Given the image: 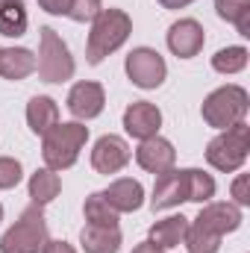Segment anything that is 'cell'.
I'll use <instances>...</instances> for the list:
<instances>
[{
    "label": "cell",
    "mask_w": 250,
    "mask_h": 253,
    "mask_svg": "<svg viewBox=\"0 0 250 253\" xmlns=\"http://www.w3.org/2000/svg\"><path fill=\"white\" fill-rule=\"evenodd\" d=\"M83 212H85V221L94 224V227H118V212L109 206V200L103 197V191L88 194Z\"/></svg>",
    "instance_id": "cell-22"
},
{
    "label": "cell",
    "mask_w": 250,
    "mask_h": 253,
    "mask_svg": "<svg viewBox=\"0 0 250 253\" xmlns=\"http://www.w3.org/2000/svg\"><path fill=\"white\" fill-rule=\"evenodd\" d=\"M74 56L62 42V36L53 27H42L39 30V59L36 71L44 83H65L74 77Z\"/></svg>",
    "instance_id": "cell-5"
},
{
    "label": "cell",
    "mask_w": 250,
    "mask_h": 253,
    "mask_svg": "<svg viewBox=\"0 0 250 253\" xmlns=\"http://www.w3.org/2000/svg\"><path fill=\"white\" fill-rule=\"evenodd\" d=\"M30 197H33V203L36 206H47L53 197H59V191H62V180H59V174L56 171H50V168H39L33 177H30Z\"/></svg>",
    "instance_id": "cell-21"
},
{
    "label": "cell",
    "mask_w": 250,
    "mask_h": 253,
    "mask_svg": "<svg viewBox=\"0 0 250 253\" xmlns=\"http://www.w3.org/2000/svg\"><path fill=\"white\" fill-rule=\"evenodd\" d=\"M248 150H250V126L248 121H239L230 129H221V135H215L206 144V162L221 174H233L248 162Z\"/></svg>",
    "instance_id": "cell-3"
},
{
    "label": "cell",
    "mask_w": 250,
    "mask_h": 253,
    "mask_svg": "<svg viewBox=\"0 0 250 253\" xmlns=\"http://www.w3.org/2000/svg\"><path fill=\"white\" fill-rule=\"evenodd\" d=\"M106 106V91L100 83H91V80H83L77 83L71 91H68V112L77 118V121H91L103 112Z\"/></svg>",
    "instance_id": "cell-9"
},
{
    "label": "cell",
    "mask_w": 250,
    "mask_h": 253,
    "mask_svg": "<svg viewBox=\"0 0 250 253\" xmlns=\"http://www.w3.org/2000/svg\"><path fill=\"white\" fill-rule=\"evenodd\" d=\"M42 253H77V251H74L68 242H50V239H47V245H44Z\"/></svg>",
    "instance_id": "cell-31"
},
{
    "label": "cell",
    "mask_w": 250,
    "mask_h": 253,
    "mask_svg": "<svg viewBox=\"0 0 250 253\" xmlns=\"http://www.w3.org/2000/svg\"><path fill=\"white\" fill-rule=\"evenodd\" d=\"M159 126H162V112H159V106H153L147 100H135V103H129L124 109L126 135H132L138 141L159 135Z\"/></svg>",
    "instance_id": "cell-13"
},
{
    "label": "cell",
    "mask_w": 250,
    "mask_h": 253,
    "mask_svg": "<svg viewBox=\"0 0 250 253\" xmlns=\"http://www.w3.org/2000/svg\"><path fill=\"white\" fill-rule=\"evenodd\" d=\"M100 9H103L100 0H71V6H68V18L77 21V24H91V21L97 18Z\"/></svg>",
    "instance_id": "cell-26"
},
{
    "label": "cell",
    "mask_w": 250,
    "mask_h": 253,
    "mask_svg": "<svg viewBox=\"0 0 250 253\" xmlns=\"http://www.w3.org/2000/svg\"><path fill=\"white\" fill-rule=\"evenodd\" d=\"M135 162H138L144 171H150V174H165V171L174 168V162H177V150H174V144H171L168 138L153 135V138H144V141L138 144V150H135Z\"/></svg>",
    "instance_id": "cell-14"
},
{
    "label": "cell",
    "mask_w": 250,
    "mask_h": 253,
    "mask_svg": "<svg viewBox=\"0 0 250 253\" xmlns=\"http://www.w3.org/2000/svg\"><path fill=\"white\" fill-rule=\"evenodd\" d=\"M85 253H118L121 251V230L118 227H94L85 224L80 233Z\"/></svg>",
    "instance_id": "cell-19"
},
{
    "label": "cell",
    "mask_w": 250,
    "mask_h": 253,
    "mask_svg": "<svg viewBox=\"0 0 250 253\" xmlns=\"http://www.w3.org/2000/svg\"><path fill=\"white\" fill-rule=\"evenodd\" d=\"M215 9H218V18L236 24V18L250 9V0H215Z\"/></svg>",
    "instance_id": "cell-28"
},
{
    "label": "cell",
    "mask_w": 250,
    "mask_h": 253,
    "mask_svg": "<svg viewBox=\"0 0 250 253\" xmlns=\"http://www.w3.org/2000/svg\"><path fill=\"white\" fill-rule=\"evenodd\" d=\"M242 206H236V203H206L203 209H200V215L194 218V224H200L203 230H209V233H215V236H227V233H236L239 227H242Z\"/></svg>",
    "instance_id": "cell-12"
},
{
    "label": "cell",
    "mask_w": 250,
    "mask_h": 253,
    "mask_svg": "<svg viewBox=\"0 0 250 253\" xmlns=\"http://www.w3.org/2000/svg\"><path fill=\"white\" fill-rule=\"evenodd\" d=\"M27 124H30V129L36 135H44L50 126H56L59 124V106H56V100L47 97V94L30 97V103H27Z\"/></svg>",
    "instance_id": "cell-18"
},
{
    "label": "cell",
    "mask_w": 250,
    "mask_h": 253,
    "mask_svg": "<svg viewBox=\"0 0 250 253\" xmlns=\"http://www.w3.org/2000/svg\"><path fill=\"white\" fill-rule=\"evenodd\" d=\"M206 44V33L194 18H180L177 24H171L168 30V50L180 59H191L203 50Z\"/></svg>",
    "instance_id": "cell-10"
},
{
    "label": "cell",
    "mask_w": 250,
    "mask_h": 253,
    "mask_svg": "<svg viewBox=\"0 0 250 253\" xmlns=\"http://www.w3.org/2000/svg\"><path fill=\"white\" fill-rule=\"evenodd\" d=\"M248 47H242V44H236V47H221L215 56H212V68L218 71V74H239V71H245L248 68Z\"/></svg>",
    "instance_id": "cell-24"
},
{
    "label": "cell",
    "mask_w": 250,
    "mask_h": 253,
    "mask_svg": "<svg viewBox=\"0 0 250 253\" xmlns=\"http://www.w3.org/2000/svg\"><path fill=\"white\" fill-rule=\"evenodd\" d=\"M39 6H42L44 12H50V15H68L71 0H39Z\"/></svg>",
    "instance_id": "cell-30"
},
{
    "label": "cell",
    "mask_w": 250,
    "mask_h": 253,
    "mask_svg": "<svg viewBox=\"0 0 250 253\" xmlns=\"http://www.w3.org/2000/svg\"><path fill=\"white\" fill-rule=\"evenodd\" d=\"M233 197H236V206H248V203H250L248 174H239V177L233 180Z\"/></svg>",
    "instance_id": "cell-29"
},
{
    "label": "cell",
    "mask_w": 250,
    "mask_h": 253,
    "mask_svg": "<svg viewBox=\"0 0 250 253\" xmlns=\"http://www.w3.org/2000/svg\"><path fill=\"white\" fill-rule=\"evenodd\" d=\"M132 253H165V251H159L156 245H150V242H141V245H135L132 248Z\"/></svg>",
    "instance_id": "cell-33"
},
{
    "label": "cell",
    "mask_w": 250,
    "mask_h": 253,
    "mask_svg": "<svg viewBox=\"0 0 250 253\" xmlns=\"http://www.w3.org/2000/svg\"><path fill=\"white\" fill-rule=\"evenodd\" d=\"M0 221H3V203H0Z\"/></svg>",
    "instance_id": "cell-35"
},
{
    "label": "cell",
    "mask_w": 250,
    "mask_h": 253,
    "mask_svg": "<svg viewBox=\"0 0 250 253\" xmlns=\"http://www.w3.org/2000/svg\"><path fill=\"white\" fill-rule=\"evenodd\" d=\"M186 186L191 203H209L215 197V180L200 168H186Z\"/></svg>",
    "instance_id": "cell-23"
},
{
    "label": "cell",
    "mask_w": 250,
    "mask_h": 253,
    "mask_svg": "<svg viewBox=\"0 0 250 253\" xmlns=\"http://www.w3.org/2000/svg\"><path fill=\"white\" fill-rule=\"evenodd\" d=\"M132 33V18L124 9H100L91 21V33L85 42V59L88 65H100L109 53H115Z\"/></svg>",
    "instance_id": "cell-1"
},
{
    "label": "cell",
    "mask_w": 250,
    "mask_h": 253,
    "mask_svg": "<svg viewBox=\"0 0 250 253\" xmlns=\"http://www.w3.org/2000/svg\"><path fill=\"white\" fill-rule=\"evenodd\" d=\"M248 91L242 85H221L203 100V121L215 129H230L233 124L245 121L248 115Z\"/></svg>",
    "instance_id": "cell-6"
},
{
    "label": "cell",
    "mask_w": 250,
    "mask_h": 253,
    "mask_svg": "<svg viewBox=\"0 0 250 253\" xmlns=\"http://www.w3.org/2000/svg\"><path fill=\"white\" fill-rule=\"evenodd\" d=\"M47 245V221L42 206H27L21 218L3 233L0 253H42Z\"/></svg>",
    "instance_id": "cell-4"
},
{
    "label": "cell",
    "mask_w": 250,
    "mask_h": 253,
    "mask_svg": "<svg viewBox=\"0 0 250 253\" xmlns=\"http://www.w3.org/2000/svg\"><path fill=\"white\" fill-rule=\"evenodd\" d=\"M27 6L21 0H0V36L6 39H21L27 33Z\"/></svg>",
    "instance_id": "cell-20"
},
{
    "label": "cell",
    "mask_w": 250,
    "mask_h": 253,
    "mask_svg": "<svg viewBox=\"0 0 250 253\" xmlns=\"http://www.w3.org/2000/svg\"><path fill=\"white\" fill-rule=\"evenodd\" d=\"M103 197L109 200V206L121 215V212H135V209H141V203H144V189H141V183L138 180H115L109 189L103 191Z\"/></svg>",
    "instance_id": "cell-16"
},
{
    "label": "cell",
    "mask_w": 250,
    "mask_h": 253,
    "mask_svg": "<svg viewBox=\"0 0 250 253\" xmlns=\"http://www.w3.org/2000/svg\"><path fill=\"white\" fill-rule=\"evenodd\" d=\"M236 30H239L242 36H250V9H248V12H242V15L236 18Z\"/></svg>",
    "instance_id": "cell-32"
},
{
    "label": "cell",
    "mask_w": 250,
    "mask_h": 253,
    "mask_svg": "<svg viewBox=\"0 0 250 253\" xmlns=\"http://www.w3.org/2000/svg\"><path fill=\"white\" fill-rule=\"evenodd\" d=\"M165 9H183V6H188V3H194V0H159Z\"/></svg>",
    "instance_id": "cell-34"
},
{
    "label": "cell",
    "mask_w": 250,
    "mask_h": 253,
    "mask_svg": "<svg viewBox=\"0 0 250 253\" xmlns=\"http://www.w3.org/2000/svg\"><path fill=\"white\" fill-rule=\"evenodd\" d=\"M124 71L132 85L138 88H159L168 77V65L153 47H135L124 62Z\"/></svg>",
    "instance_id": "cell-7"
},
{
    "label": "cell",
    "mask_w": 250,
    "mask_h": 253,
    "mask_svg": "<svg viewBox=\"0 0 250 253\" xmlns=\"http://www.w3.org/2000/svg\"><path fill=\"white\" fill-rule=\"evenodd\" d=\"M183 245H186L188 253H218L221 236L203 230L200 224H188V233H186V239H183Z\"/></svg>",
    "instance_id": "cell-25"
},
{
    "label": "cell",
    "mask_w": 250,
    "mask_h": 253,
    "mask_svg": "<svg viewBox=\"0 0 250 253\" xmlns=\"http://www.w3.org/2000/svg\"><path fill=\"white\" fill-rule=\"evenodd\" d=\"M24 177V168L12 156H0V189H15Z\"/></svg>",
    "instance_id": "cell-27"
},
{
    "label": "cell",
    "mask_w": 250,
    "mask_h": 253,
    "mask_svg": "<svg viewBox=\"0 0 250 253\" xmlns=\"http://www.w3.org/2000/svg\"><path fill=\"white\" fill-rule=\"evenodd\" d=\"M88 141V126L83 121H59L42 135V156L50 171H65L80 159V150Z\"/></svg>",
    "instance_id": "cell-2"
},
{
    "label": "cell",
    "mask_w": 250,
    "mask_h": 253,
    "mask_svg": "<svg viewBox=\"0 0 250 253\" xmlns=\"http://www.w3.org/2000/svg\"><path fill=\"white\" fill-rule=\"evenodd\" d=\"M186 233H188V218H183V215H168V218H162V221H156L150 227L147 242L156 245L159 251H171V248H180L183 245Z\"/></svg>",
    "instance_id": "cell-15"
},
{
    "label": "cell",
    "mask_w": 250,
    "mask_h": 253,
    "mask_svg": "<svg viewBox=\"0 0 250 253\" xmlns=\"http://www.w3.org/2000/svg\"><path fill=\"white\" fill-rule=\"evenodd\" d=\"M188 200V186H186V168L177 171H165V174H156V186H153V197H150V206L153 212H162V209H174L180 203Z\"/></svg>",
    "instance_id": "cell-11"
},
{
    "label": "cell",
    "mask_w": 250,
    "mask_h": 253,
    "mask_svg": "<svg viewBox=\"0 0 250 253\" xmlns=\"http://www.w3.org/2000/svg\"><path fill=\"white\" fill-rule=\"evenodd\" d=\"M36 71V53L27 47H0V77L3 80H27Z\"/></svg>",
    "instance_id": "cell-17"
},
{
    "label": "cell",
    "mask_w": 250,
    "mask_h": 253,
    "mask_svg": "<svg viewBox=\"0 0 250 253\" xmlns=\"http://www.w3.org/2000/svg\"><path fill=\"white\" fill-rule=\"evenodd\" d=\"M132 159V150L121 135H100L91 147V168L97 174H118Z\"/></svg>",
    "instance_id": "cell-8"
}]
</instances>
